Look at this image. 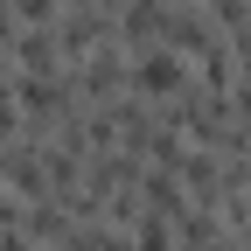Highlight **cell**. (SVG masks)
Here are the masks:
<instances>
[{
    "label": "cell",
    "instance_id": "6da1fadb",
    "mask_svg": "<svg viewBox=\"0 0 251 251\" xmlns=\"http://www.w3.org/2000/svg\"><path fill=\"white\" fill-rule=\"evenodd\" d=\"M133 84L140 91H181V63L175 56H147L140 70H133Z\"/></svg>",
    "mask_w": 251,
    "mask_h": 251
}]
</instances>
